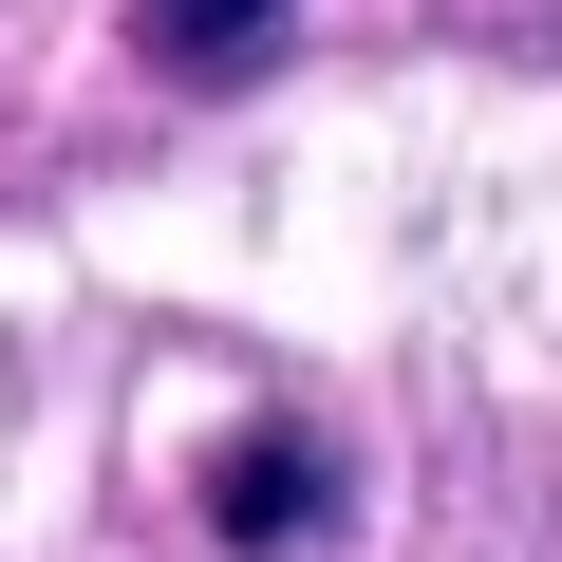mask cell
<instances>
[{
    "label": "cell",
    "instance_id": "obj_1",
    "mask_svg": "<svg viewBox=\"0 0 562 562\" xmlns=\"http://www.w3.org/2000/svg\"><path fill=\"white\" fill-rule=\"evenodd\" d=\"M150 76H188V94H225V76H262L281 57V0H150Z\"/></svg>",
    "mask_w": 562,
    "mask_h": 562
},
{
    "label": "cell",
    "instance_id": "obj_2",
    "mask_svg": "<svg viewBox=\"0 0 562 562\" xmlns=\"http://www.w3.org/2000/svg\"><path fill=\"white\" fill-rule=\"evenodd\" d=\"M206 525H225V543H301V525H319V450H301V431L225 450V469H206Z\"/></svg>",
    "mask_w": 562,
    "mask_h": 562
}]
</instances>
